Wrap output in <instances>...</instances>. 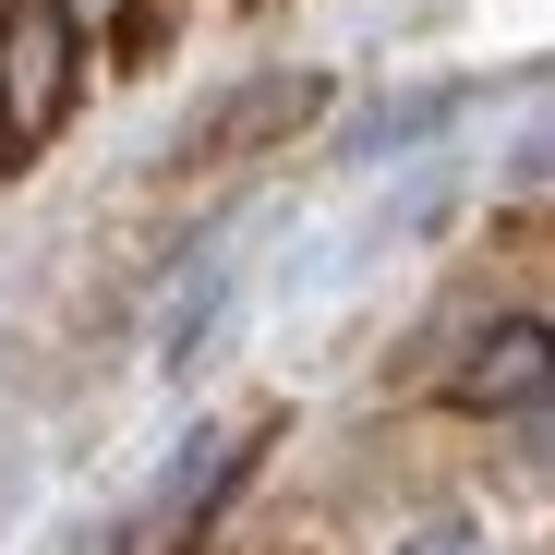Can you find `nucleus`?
<instances>
[{
	"instance_id": "1",
	"label": "nucleus",
	"mask_w": 555,
	"mask_h": 555,
	"mask_svg": "<svg viewBox=\"0 0 555 555\" xmlns=\"http://www.w3.org/2000/svg\"><path fill=\"white\" fill-rule=\"evenodd\" d=\"M61 49H73V25L49 13V0H13V49H0V98H13V133H37V121H49V98H61Z\"/></svg>"
},
{
	"instance_id": "2",
	"label": "nucleus",
	"mask_w": 555,
	"mask_h": 555,
	"mask_svg": "<svg viewBox=\"0 0 555 555\" xmlns=\"http://www.w3.org/2000/svg\"><path fill=\"white\" fill-rule=\"evenodd\" d=\"M49 13H61V25L85 37V25H109V13H121V0H49Z\"/></svg>"
}]
</instances>
